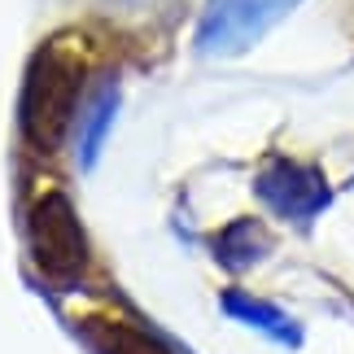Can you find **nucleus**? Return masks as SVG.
<instances>
[{"instance_id": "f257e3e1", "label": "nucleus", "mask_w": 354, "mask_h": 354, "mask_svg": "<svg viewBox=\"0 0 354 354\" xmlns=\"http://www.w3.org/2000/svg\"><path fill=\"white\" fill-rule=\"evenodd\" d=\"M75 101H79V71L62 53L39 48L31 71H26V88H22V131L35 149H57L66 127L75 118Z\"/></svg>"}, {"instance_id": "f03ea898", "label": "nucleus", "mask_w": 354, "mask_h": 354, "mask_svg": "<svg viewBox=\"0 0 354 354\" xmlns=\"http://www.w3.org/2000/svg\"><path fill=\"white\" fill-rule=\"evenodd\" d=\"M302 0H214L206 22L197 31V48L210 57L245 53L254 39H263L284 13H293Z\"/></svg>"}, {"instance_id": "7ed1b4c3", "label": "nucleus", "mask_w": 354, "mask_h": 354, "mask_svg": "<svg viewBox=\"0 0 354 354\" xmlns=\"http://www.w3.org/2000/svg\"><path fill=\"white\" fill-rule=\"evenodd\" d=\"M31 250L53 280H75L88 263V236L75 206L62 193H48L31 210Z\"/></svg>"}, {"instance_id": "20e7f679", "label": "nucleus", "mask_w": 354, "mask_h": 354, "mask_svg": "<svg viewBox=\"0 0 354 354\" xmlns=\"http://www.w3.org/2000/svg\"><path fill=\"white\" fill-rule=\"evenodd\" d=\"M258 197L284 219H310V214H319L328 206V184H324V175L315 167L276 158L258 175Z\"/></svg>"}, {"instance_id": "39448f33", "label": "nucleus", "mask_w": 354, "mask_h": 354, "mask_svg": "<svg viewBox=\"0 0 354 354\" xmlns=\"http://www.w3.org/2000/svg\"><path fill=\"white\" fill-rule=\"evenodd\" d=\"M114 114H118V88L114 84H101L88 97V105H84V131H79V153H84V162L97 158V149L105 140V131H110Z\"/></svg>"}, {"instance_id": "423d86ee", "label": "nucleus", "mask_w": 354, "mask_h": 354, "mask_svg": "<svg viewBox=\"0 0 354 354\" xmlns=\"http://www.w3.org/2000/svg\"><path fill=\"white\" fill-rule=\"evenodd\" d=\"M214 250H219V258H223L227 267L241 271V267L258 263V258L271 250V241H267V232H263L254 219H236V223L219 236V245H214Z\"/></svg>"}, {"instance_id": "0eeeda50", "label": "nucleus", "mask_w": 354, "mask_h": 354, "mask_svg": "<svg viewBox=\"0 0 354 354\" xmlns=\"http://www.w3.org/2000/svg\"><path fill=\"white\" fill-rule=\"evenodd\" d=\"M92 342L101 354H171L162 342L127 328V324H92Z\"/></svg>"}, {"instance_id": "6e6552de", "label": "nucleus", "mask_w": 354, "mask_h": 354, "mask_svg": "<svg viewBox=\"0 0 354 354\" xmlns=\"http://www.w3.org/2000/svg\"><path fill=\"white\" fill-rule=\"evenodd\" d=\"M223 306L232 310L236 319H250V324H258L263 333H276V337H284V342H297V328H293V324L280 315L276 306H267V302H254V297H245V293H227V297H223Z\"/></svg>"}]
</instances>
